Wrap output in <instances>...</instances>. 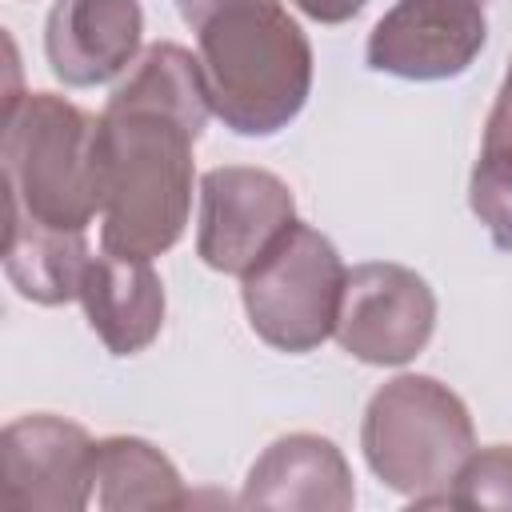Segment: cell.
<instances>
[{
    "label": "cell",
    "instance_id": "13",
    "mask_svg": "<svg viewBox=\"0 0 512 512\" xmlns=\"http://www.w3.org/2000/svg\"><path fill=\"white\" fill-rule=\"evenodd\" d=\"M92 260L88 232L48 228L36 220L8 216L4 224V272L12 288L32 304H68L80 300V280Z\"/></svg>",
    "mask_w": 512,
    "mask_h": 512
},
{
    "label": "cell",
    "instance_id": "5",
    "mask_svg": "<svg viewBox=\"0 0 512 512\" xmlns=\"http://www.w3.org/2000/svg\"><path fill=\"white\" fill-rule=\"evenodd\" d=\"M348 268L336 244L312 228L292 224L244 276L240 300L252 332L276 352H312L336 332Z\"/></svg>",
    "mask_w": 512,
    "mask_h": 512
},
{
    "label": "cell",
    "instance_id": "14",
    "mask_svg": "<svg viewBox=\"0 0 512 512\" xmlns=\"http://www.w3.org/2000/svg\"><path fill=\"white\" fill-rule=\"evenodd\" d=\"M92 500L104 512L184 508L188 492L176 464L140 436H104L92 448Z\"/></svg>",
    "mask_w": 512,
    "mask_h": 512
},
{
    "label": "cell",
    "instance_id": "2",
    "mask_svg": "<svg viewBox=\"0 0 512 512\" xmlns=\"http://www.w3.org/2000/svg\"><path fill=\"white\" fill-rule=\"evenodd\" d=\"M208 104L236 136H276L312 92V44L280 0H176Z\"/></svg>",
    "mask_w": 512,
    "mask_h": 512
},
{
    "label": "cell",
    "instance_id": "10",
    "mask_svg": "<svg viewBox=\"0 0 512 512\" xmlns=\"http://www.w3.org/2000/svg\"><path fill=\"white\" fill-rule=\"evenodd\" d=\"M140 32V0H56L44 20L52 76L68 88L108 84L136 64Z\"/></svg>",
    "mask_w": 512,
    "mask_h": 512
},
{
    "label": "cell",
    "instance_id": "4",
    "mask_svg": "<svg viewBox=\"0 0 512 512\" xmlns=\"http://www.w3.org/2000/svg\"><path fill=\"white\" fill-rule=\"evenodd\" d=\"M368 468L416 508L448 504L456 472L476 452L468 404L436 376L404 372L380 384L360 420Z\"/></svg>",
    "mask_w": 512,
    "mask_h": 512
},
{
    "label": "cell",
    "instance_id": "17",
    "mask_svg": "<svg viewBox=\"0 0 512 512\" xmlns=\"http://www.w3.org/2000/svg\"><path fill=\"white\" fill-rule=\"evenodd\" d=\"M292 4H296L304 16H312L316 24H344V20L360 16L368 0H292Z\"/></svg>",
    "mask_w": 512,
    "mask_h": 512
},
{
    "label": "cell",
    "instance_id": "12",
    "mask_svg": "<svg viewBox=\"0 0 512 512\" xmlns=\"http://www.w3.org/2000/svg\"><path fill=\"white\" fill-rule=\"evenodd\" d=\"M80 304L112 356L144 352L164 328V284L152 260L104 252L88 260L80 280Z\"/></svg>",
    "mask_w": 512,
    "mask_h": 512
},
{
    "label": "cell",
    "instance_id": "3",
    "mask_svg": "<svg viewBox=\"0 0 512 512\" xmlns=\"http://www.w3.org/2000/svg\"><path fill=\"white\" fill-rule=\"evenodd\" d=\"M96 124L100 116L56 92L8 96L0 140L8 216L88 232L100 216Z\"/></svg>",
    "mask_w": 512,
    "mask_h": 512
},
{
    "label": "cell",
    "instance_id": "16",
    "mask_svg": "<svg viewBox=\"0 0 512 512\" xmlns=\"http://www.w3.org/2000/svg\"><path fill=\"white\" fill-rule=\"evenodd\" d=\"M448 508H512V444H488L464 460Z\"/></svg>",
    "mask_w": 512,
    "mask_h": 512
},
{
    "label": "cell",
    "instance_id": "8",
    "mask_svg": "<svg viewBox=\"0 0 512 512\" xmlns=\"http://www.w3.org/2000/svg\"><path fill=\"white\" fill-rule=\"evenodd\" d=\"M488 44L480 0H396L368 32L372 72L400 80H452L472 68Z\"/></svg>",
    "mask_w": 512,
    "mask_h": 512
},
{
    "label": "cell",
    "instance_id": "6",
    "mask_svg": "<svg viewBox=\"0 0 512 512\" xmlns=\"http://www.w3.org/2000/svg\"><path fill=\"white\" fill-rule=\"evenodd\" d=\"M436 332V292L428 280L392 260L356 264L344 280L336 340L348 356L396 368L416 360Z\"/></svg>",
    "mask_w": 512,
    "mask_h": 512
},
{
    "label": "cell",
    "instance_id": "7",
    "mask_svg": "<svg viewBox=\"0 0 512 512\" xmlns=\"http://www.w3.org/2000/svg\"><path fill=\"white\" fill-rule=\"evenodd\" d=\"M296 224L292 188L248 164H220L200 176L196 256L224 276H244Z\"/></svg>",
    "mask_w": 512,
    "mask_h": 512
},
{
    "label": "cell",
    "instance_id": "1",
    "mask_svg": "<svg viewBox=\"0 0 512 512\" xmlns=\"http://www.w3.org/2000/svg\"><path fill=\"white\" fill-rule=\"evenodd\" d=\"M208 116L200 56L172 40L148 44L96 124L104 252L152 260L184 236L196 184L192 148Z\"/></svg>",
    "mask_w": 512,
    "mask_h": 512
},
{
    "label": "cell",
    "instance_id": "19",
    "mask_svg": "<svg viewBox=\"0 0 512 512\" xmlns=\"http://www.w3.org/2000/svg\"><path fill=\"white\" fill-rule=\"evenodd\" d=\"M480 4H484V0H480Z\"/></svg>",
    "mask_w": 512,
    "mask_h": 512
},
{
    "label": "cell",
    "instance_id": "9",
    "mask_svg": "<svg viewBox=\"0 0 512 512\" xmlns=\"http://www.w3.org/2000/svg\"><path fill=\"white\" fill-rule=\"evenodd\" d=\"M96 440L52 412H32L0 432L4 504L24 512H80L92 504Z\"/></svg>",
    "mask_w": 512,
    "mask_h": 512
},
{
    "label": "cell",
    "instance_id": "18",
    "mask_svg": "<svg viewBox=\"0 0 512 512\" xmlns=\"http://www.w3.org/2000/svg\"><path fill=\"white\" fill-rule=\"evenodd\" d=\"M496 104H504V108L512 112V60H508V72H504V84H500V92H496Z\"/></svg>",
    "mask_w": 512,
    "mask_h": 512
},
{
    "label": "cell",
    "instance_id": "15",
    "mask_svg": "<svg viewBox=\"0 0 512 512\" xmlns=\"http://www.w3.org/2000/svg\"><path fill=\"white\" fill-rule=\"evenodd\" d=\"M468 204L476 220L488 228L500 252H512V112L492 104L484 124V144L472 164Z\"/></svg>",
    "mask_w": 512,
    "mask_h": 512
},
{
    "label": "cell",
    "instance_id": "11",
    "mask_svg": "<svg viewBox=\"0 0 512 512\" xmlns=\"http://www.w3.org/2000/svg\"><path fill=\"white\" fill-rule=\"evenodd\" d=\"M244 508H304V512H348L356 504L352 468L344 452L316 432H288L272 440L248 468Z\"/></svg>",
    "mask_w": 512,
    "mask_h": 512
}]
</instances>
